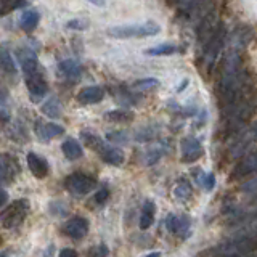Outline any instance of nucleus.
Segmentation results:
<instances>
[{
    "mask_svg": "<svg viewBox=\"0 0 257 257\" xmlns=\"http://www.w3.org/2000/svg\"><path fill=\"white\" fill-rule=\"evenodd\" d=\"M257 251V236L244 235L241 238H235L230 241L217 244L212 249V254L217 257H243Z\"/></svg>",
    "mask_w": 257,
    "mask_h": 257,
    "instance_id": "f257e3e1",
    "label": "nucleus"
},
{
    "mask_svg": "<svg viewBox=\"0 0 257 257\" xmlns=\"http://www.w3.org/2000/svg\"><path fill=\"white\" fill-rule=\"evenodd\" d=\"M159 24L148 23H135V24H120V26H111L106 29V36L112 39H143L153 37L159 34Z\"/></svg>",
    "mask_w": 257,
    "mask_h": 257,
    "instance_id": "f03ea898",
    "label": "nucleus"
},
{
    "mask_svg": "<svg viewBox=\"0 0 257 257\" xmlns=\"http://www.w3.org/2000/svg\"><path fill=\"white\" fill-rule=\"evenodd\" d=\"M31 211L29 199H15L12 204H8L2 212H0V227L12 230L24 222Z\"/></svg>",
    "mask_w": 257,
    "mask_h": 257,
    "instance_id": "7ed1b4c3",
    "label": "nucleus"
},
{
    "mask_svg": "<svg viewBox=\"0 0 257 257\" xmlns=\"http://www.w3.org/2000/svg\"><path fill=\"white\" fill-rule=\"evenodd\" d=\"M225 39H227V31H225L223 24H219L217 29L214 31V34L206 44V64L207 69H212L214 64L219 60V56L222 53V48L225 45Z\"/></svg>",
    "mask_w": 257,
    "mask_h": 257,
    "instance_id": "20e7f679",
    "label": "nucleus"
},
{
    "mask_svg": "<svg viewBox=\"0 0 257 257\" xmlns=\"http://www.w3.org/2000/svg\"><path fill=\"white\" fill-rule=\"evenodd\" d=\"M64 187H66V190L71 193V195L84 196L96 187V179L92 175L82 174V172H74L64 180Z\"/></svg>",
    "mask_w": 257,
    "mask_h": 257,
    "instance_id": "39448f33",
    "label": "nucleus"
},
{
    "mask_svg": "<svg viewBox=\"0 0 257 257\" xmlns=\"http://www.w3.org/2000/svg\"><path fill=\"white\" fill-rule=\"evenodd\" d=\"M24 82H26V85H28L31 101H34V103L42 101L44 96L48 93V84L45 80L44 71L37 72V74H32V76H26L24 77Z\"/></svg>",
    "mask_w": 257,
    "mask_h": 257,
    "instance_id": "423d86ee",
    "label": "nucleus"
},
{
    "mask_svg": "<svg viewBox=\"0 0 257 257\" xmlns=\"http://www.w3.org/2000/svg\"><path fill=\"white\" fill-rule=\"evenodd\" d=\"M20 171L18 159L8 153H0V183H12Z\"/></svg>",
    "mask_w": 257,
    "mask_h": 257,
    "instance_id": "0eeeda50",
    "label": "nucleus"
},
{
    "mask_svg": "<svg viewBox=\"0 0 257 257\" xmlns=\"http://www.w3.org/2000/svg\"><path fill=\"white\" fill-rule=\"evenodd\" d=\"M257 172V150L246 153V155L238 161V164L231 171V180H239L244 177Z\"/></svg>",
    "mask_w": 257,
    "mask_h": 257,
    "instance_id": "6e6552de",
    "label": "nucleus"
},
{
    "mask_svg": "<svg viewBox=\"0 0 257 257\" xmlns=\"http://www.w3.org/2000/svg\"><path fill=\"white\" fill-rule=\"evenodd\" d=\"M204 155V148L196 139L193 137H185L182 140V161L183 163H196V161Z\"/></svg>",
    "mask_w": 257,
    "mask_h": 257,
    "instance_id": "1a4fd4ad",
    "label": "nucleus"
},
{
    "mask_svg": "<svg viewBox=\"0 0 257 257\" xmlns=\"http://www.w3.org/2000/svg\"><path fill=\"white\" fill-rule=\"evenodd\" d=\"M64 235H68L72 239H80L88 233V220L84 217H72L63 227Z\"/></svg>",
    "mask_w": 257,
    "mask_h": 257,
    "instance_id": "9d476101",
    "label": "nucleus"
},
{
    "mask_svg": "<svg viewBox=\"0 0 257 257\" xmlns=\"http://www.w3.org/2000/svg\"><path fill=\"white\" fill-rule=\"evenodd\" d=\"M64 134V127L55 122H44V120H37L36 122V135L39 140L50 142L52 139H56Z\"/></svg>",
    "mask_w": 257,
    "mask_h": 257,
    "instance_id": "9b49d317",
    "label": "nucleus"
},
{
    "mask_svg": "<svg viewBox=\"0 0 257 257\" xmlns=\"http://www.w3.org/2000/svg\"><path fill=\"white\" fill-rule=\"evenodd\" d=\"M0 71L4 72L7 76H16V63L13 60V53H12V48L8 42L0 44Z\"/></svg>",
    "mask_w": 257,
    "mask_h": 257,
    "instance_id": "f8f14e48",
    "label": "nucleus"
},
{
    "mask_svg": "<svg viewBox=\"0 0 257 257\" xmlns=\"http://www.w3.org/2000/svg\"><path fill=\"white\" fill-rule=\"evenodd\" d=\"M166 227L167 230L174 233V235H180V236H187L188 228H190V217L188 215H175V214H169L166 219Z\"/></svg>",
    "mask_w": 257,
    "mask_h": 257,
    "instance_id": "ddd939ff",
    "label": "nucleus"
},
{
    "mask_svg": "<svg viewBox=\"0 0 257 257\" xmlns=\"http://www.w3.org/2000/svg\"><path fill=\"white\" fill-rule=\"evenodd\" d=\"M104 98V88L100 85H88L84 87L77 93V101L80 104H96Z\"/></svg>",
    "mask_w": 257,
    "mask_h": 257,
    "instance_id": "4468645a",
    "label": "nucleus"
},
{
    "mask_svg": "<svg viewBox=\"0 0 257 257\" xmlns=\"http://www.w3.org/2000/svg\"><path fill=\"white\" fill-rule=\"evenodd\" d=\"M28 166H29V171L34 174V177H37V179H45L48 175V171H50L47 159L40 155H36V153H29L28 155Z\"/></svg>",
    "mask_w": 257,
    "mask_h": 257,
    "instance_id": "2eb2a0df",
    "label": "nucleus"
},
{
    "mask_svg": "<svg viewBox=\"0 0 257 257\" xmlns=\"http://www.w3.org/2000/svg\"><path fill=\"white\" fill-rule=\"evenodd\" d=\"M96 153H98L100 158L104 161V163L111 164V166H120L125 159L122 150H119L116 147H109V145H106V143H103L101 148Z\"/></svg>",
    "mask_w": 257,
    "mask_h": 257,
    "instance_id": "dca6fc26",
    "label": "nucleus"
},
{
    "mask_svg": "<svg viewBox=\"0 0 257 257\" xmlns=\"http://www.w3.org/2000/svg\"><path fill=\"white\" fill-rule=\"evenodd\" d=\"M60 76L68 80H77L82 76V66L74 60H64L58 64Z\"/></svg>",
    "mask_w": 257,
    "mask_h": 257,
    "instance_id": "f3484780",
    "label": "nucleus"
},
{
    "mask_svg": "<svg viewBox=\"0 0 257 257\" xmlns=\"http://www.w3.org/2000/svg\"><path fill=\"white\" fill-rule=\"evenodd\" d=\"M61 151L69 161H76L79 158H82V155H84V150H82V147H80V143L74 139L64 140L61 145Z\"/></svg>",
    "mask_w": 257,
    "mask_h": 257,
    "instance_id": "a211bd4d",
    "label": "nucleus"
},
{
    "mask_svg": "<svg viewBox=\"0 0 257 257\" xmlns=\"http://www.w3.org/2000/svg\"><path fill=\"white\" fill-rule=\"evenodd\" d=\"M155 214H156V206L153 201H145V204L142 207V215H140V228L148 230L153 222H155Z\"/></svg>",
    "mask_w": 257,
    "mask_h": 257,
    "instance_id": "6ab92c4d",
    "label": "nucleus"
},
{
    "mask_svg": "<svg viewBox=\"0 0 257 257\" xmlns=\"http://www.w3.org/2000/svg\"><path fill=\"white\" fill-rule=\"evenodd\" d=\"M40 21V15L36 10H26L20 18V28L26 32H31L37 28V24Z\"/></svg>",
    "mask_w": 257,
    "mask_h": 257,
    "instance_id": "aec40b11",
    "label": "nucleus"
},
{
    "mask_svg": "<svg viewBox=\"0 0 257 257\" xmlns=\"http://www.w3.org/2000/svg\"><path fill=\"white\" fill-rule=\"evenodd\" d=\"M177 45L175 44H161V45H155V47H151V48H147L145 50V55H148V56H169V55H174L177 53Z\"/></svg>",
    "mask_w": 257,
    "mask_h": 257,
    "instance_id": "412c9836",
    "label": "nucleus"
},
{
    "mask_svg": "<svg viewBox=\"0 0 257 257\" xmlns=\"http://www.w3.org/2000/svg\"><path fill=\"white\" fill-rule=\"evenodd\" d=\"M12 116V108H10V96H8L7 88L0 84V120L7 122Z\"/></svg>",
    "mask_w": 257,
    "mask_h": 257,
    "instance_id": "4be33fe9",
    "label": "nucleus"
},
{
    "mask_svg": "<svg viewBox=\"0 0 257 257\" xmlns=\"http://www.w3.org/2000/svg\"><path fill=\"white\" fill-rule=\"evenodd\" d=\"M42 112L45 116L52 117V119L60 117L61 116V103H60V100L56 98V96H52L50 100H47L42 104Z\"/></svg>",
    "mask_w": 257,
    "mask_h": 257,
    "instance_id": "5701e85b",
    "label": "nucleus"
},
{
    "mask_svg": "<svg viewBox=\"0 0 257 257\" xmlns=\"http://www.w3.org/2000/svg\"><path fill=\"white\" fill-rule=\"evenodd\" d=\"M104 119L111 120V122H128L134 119V112L127 109H112L104 114Z\"/></svg>",
    "mask_w": 257,
    "mask_h": 257,
    "instance_id": "b1692460",
    "label": "nucleus"
},
{
    "mask_svg": "<svg viewBox=\"0 0 257 257\" xmlns=\"http://www.w3.org/2000/svg\"><path fill=\"white\" fill-rule=\"evenodd\" d=\"M191 193H193V188H191V185L188 180H179L175 185V188H174V195L177 199H180V201H187L190 196H191Z\"/></svg>",
    "mask_w": 257,
    "mask_h": 257,
    "instance_id": "393cba45",
    "label": "nucleus"
},
{
    "mask_svg": "<svg viewBox=\"0 0 257 257\" xmlns=\"http://www.w3.org/2000/svg\"><path fill=\"white\" fill-rule=\"evenodd\" d=\"M159 85V80L155 79V77H147V79H139L137 82L134 84V88L140 92H145V90H153V88H156Z\"/></svg>",
    "mask_w": 257,
    "mask_h": 257,
    "instance_id": "a878e982",
    "label": "nucleus"
},
{
    "mask_svg": "<svg viewBox=\"0 0 257 257\" xmlns=\"http://www.w3.org/2000/svg\"><path fill=\"white\" fill-rule=\"evenodd\" d=\"M90 26V21L87 18H76V20H71L66 23V29L69 31H85Z\"/></svg>",
    "mask_w": 257,
    "mask_h": 257,
    "instance_id": "bb28decb",
    "label": "nucleus"
},
{
    "mask_svg": "<svg viewBox=\"0 0 257 257\" xmlns=\"http://www.w3.org/2000/svg\"><path fill=\"white\" fill-rule=\"evenodd\" d=\"M23 0H0V13L10 12L13 8L20 7Z\"/></svg>",
    "mask_w": 257,
    "mask_h": 257,
    "instance_id": "cd10ccee",
    "label": "nucleus"
},
{
    "mask_svg": "<svg viewBox=\"0 0 257 257\" xmlns=\"http://www.w3.org/2000/svg\"><path fill=\"white\" fill-rule=\"evenodd\" d=\"M106 255H108V247L104 244L90 247L88 249V254H87V257H106Z\"/></svg>",
    "mask_w": 257,
    "mask_h": 257,
    "instance_id": "c85d7f7f",
    "label": "nucleus"
},
{
    "mask_svg": "<svg viewBox=\"0 0 257 257\" xmlns=\"http://www.w3.org/2000/svg\"><path fill=\"white\" fill-rule=\"evenodd\" d=\"M199 183L203 185L206 190H212L214 185H215V177H214V174H204L199 179Z\"/></svg>",
    "mask_w": 257,
    "mask_h": 257,
    "instance_id": "c756f323",
    "label": "nucleus"
},
{
    "mask_svg": "<svg viewBox=\"0 0 257 257\" xmlns=\"http://www.w3.org/2000/svg\"><path fill=\"white\" fill-rule=\"evenodd\" d=\"M108 196H109V191H108V188H101L100 191H96V193H95L93 201H95L96 204H103V203H106Z\"/></svg>",
    "mask_w": 257,
    "mask_h": 257,
    "instance_id": "7c9ffc66",
    "label": "nucleus"
},
{
    "mask_svg": "<svg viewBox=\"0 0 257 257\" xmlns=\"http://www.w3.org/2000/svg\"><path fill=\"white\" fill-rule=\"evenodd\" d=\"M106 139L111 140V142H117V143H124V142H127V137H125L124 132H109V134L106 135Z\"/></svg>",
    "mask_w": 257,
    "mask_h": 257,
    "instance_id": "2f4dec72",
    "label": "nucleus"
},
{
    "mask_svg": "<svg viewBox=\"0 0 257 257\" xmlns=\"http://www.w3.org/2000/svg\"><path fill=\"white\" fill-rule=\"evenodd\" d=\"M58 257H79V255H77V252L72 247H64V249H61V251H60Z\"/></svg>",
    "mask_w": 257,
    "mask_h": 257,
    "instance_id": "473e14b6",
    "label": "nucleus"
},
{
    "mask_svg": "<svg viewBox=\"0 0 257 257\" xmlns=\"http://www.w3.org/2000/svg\"><path fill=\"white\" fill-rule=\"evenodd\" d=\"M7 201H8V193L4 188H0V206H4Z\"/></svg>",
    "mask_w": 257,
    "mask_h": 257,
    "instance_id": "72a5a7b5",
    "label": "nucleus"
},
{
    "mask_svg": "<svg viewBox=\"0 0 257 257\" xmlns=\"http://www.w3.org/2000/svg\"><path fill=\"white\" fill-rule=\"evenodd\" d=\"M87 2L95 5V7H98V8H103L104 5H106V0H87Z\"/></svg>",
    "mask_w": 257,
    "mask_h": 257,
    "instance_id": "f704fd0d",
    "label": "nucleus"
},
{
    "mask_svg": "<svg viewBox=\"0 0 257 257\" xmlns=\"http://www.w3.org/2000/svg\"><path fill=\"white\" fill-rule=\"evenodd\" d=\"M53 251H55V246L50 244V246H48V247L45 249V252H44L42 257H53Z\"/></svg>",
    "mask_w": 257,
    "mask_h": 257,
    "instance_id": "c9c22d12",
    "label": "nucleus"
},
{
    "mask_svg": "<svg viewBox=\"0 0 257 257\" xmlns=\"http://www.w3.org/2000/svg\"><path fill=\"white\" fill-rule=\"evenodd\" d=\"M182 0H169V5H179Z\"/></svg>",
    "mask_w": 257,
    "mask_h": 257,
    "instance_id": "e433bc0d",
    "label": "nucleus"
},
{
    "mask_svg": "<svg viewBox=\"0 0 257 257\" xmlns=\"http://www.w3.org/2000/svg\"><path fill=\"white\" fill-rule=\"evenodd\" d=\"M145 257H161V252H151V254L145 255Z\"/></svg>",
    "mask_w": 257,
    "mask_h": 257,
    "instance_id": "4c0bfd02",
    "label": "nucleus"
},
{
    "mask_svg": "<svg viewBox=\"0 0 257 257\" xmlns=\"http://www.w3.org/2000/svg\"><path fill=\"white\" fill-rule=\"evenodd\" d=\"M0 257H10L7 252H0Z\"/></svg>",
    "mask_w": 257,
    "mask_h": 257,
    "instance_id": "58836bf2",
    "label": "nucleus"
}]
</instances>
